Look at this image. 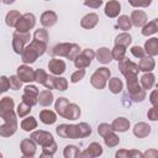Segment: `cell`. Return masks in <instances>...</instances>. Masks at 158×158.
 <instances>
[{
  "label": "cell",
  "mask_w": 158,
  "mask_h": 158,
  "mask_svg": "<svg viewBox=\"0 0 158 158\" xmlns=\"http://www.w3.org/2000/svg\"><path fill=\"white\" fill-rule=\"evenodd\" d=\"M116 26H117L120 30H122V31L126 32V31L131 30L132 23H131V20H130V17H128L127 15H121V16H118V19H117Z\"/></svg>",
  "instance_id": "74e56055"
},
{
  "label": "cell",
  "mask_w": 158,
  "mask_h": 158,
  "mask_svg": "<svg viewBox=\"0 0 158 158\" xmlns=\"http://www.w3.org/2000/svg\"><path fill=\"white\" fill-rule=\"evenodd\" d=\"M143 49L148 56L156 57L158 54V38L157 37H152V38L147 40L146 43H144Z\"/></svg>",
  "instance_id": "83f0119b"
},
{
  "label": "cell",
  "mask_w": 158,
  "mask_h": 158,
  "mask_svg": "<svg viewBox=\"0 0 158 158\" xmlns=\"http://www.w3.org/2000/svg\"><path fill=\"white\" fill-rule=\"evenodd\" d=\"M122 89H123V83L121 79L115 77V78H111L109 80V90L112 94H118L122 91Z\"/></svg>",
  "instance_id": "e575fe53"
},
{
  "label": "cell",
  "mask_w": 158,
  "mask_h": 158,
  "mask_svg": "<svg viewBox=\"0 0 158 158\" xmlns=\"http://www.w3.org/2000/svg\"><path fill=\"white\" fill-rule=\"evenodd\" d=\"M31 35L30 32H19L15 31L12 35V49L16 54H21L23 48L30 43Z\"/></svg>",
  "instance_id": "52a82bcc"
},
{
  "label": "cell",
  "mask_w": 158,
  "mask_h": 158,
  "mask_svg": "<svg viewBox=\"0 0 158 158\" xmlns=\"http://www.w3.org/2000/svg\"><path fill=\"white\" fill-rule=\"evenodd\" d=\"M40 120L44 125H53L57 121V115L52 110H42L40 112Z\"/></svg>",
  "instance_id": "4dcf8cb0"
},
{
  "label": "cell",
  "mask_w": 158,
  "mask_h": 158,
  "mask_svg": "<svg viewBox=\"0 0 158 158\" xmlns=\"http://www.w3.org/2000/svg\"><path fill=\"white\" fill-rule=\"evenodd\" d=\"M101 154H102V147L98 142L90 143L88 146V148H85L83 152H80V157H84V158H95Z\"/></svg>",
  "instance_id": "e0dca14e"
},
{
  "label": "cell",
  "mask_w": 158,
  "mask_h": 158,
  "mask_svg": "<svg viewBox=\"0 0 158 158\" xmlns=\"http://www.w3.org/2000/svg\"><path fill=\"white\" fill-rule=\"evenodd\" d=\"M0 117L4 121L17 117L15 112V101L11 96H4L0 100Z\"/></svg>",
  "instance_id": "8992f818"
},
{
  "label": "cell",
  "mask_w": 158,
  "mask_h": 158,
  "mask_svg": "<svg viewBox=\"0 0 158 158\" xmlns=\"http://www.w3.org/2000/svg\"><path fill=\"white\" fill-rule=\"evenodd\" d=\"M38 89L36 85H26L23 89V95H22V101H25L26 104L35 106L37 104V96H38Z\"/></svg>",
  "instance_id": "8fae6325"
},
{
  "label": "cell",
  "mask_w": 158,
  "mask_h": 158,
  "mask_svg": "<svg viewBox=\"0 0 158 158\" xmlns=\"http://www.w3.org/2000/svg\"><path fill=\"white\" fill-rule=\"evenodd\" d=\"M98 23H99V15L95 14V12L86 14V15L80 20V26H81L83 28H86V30L94 28Z\"/></svg>",
  "instance_id": "44dd1931"
},
{
  "label": "cell",
  "mask_w": 158,
  "mask_h": 158,
  "mask_svg": "<svg viewBox=\"0 0 158 158\" xmlns=\"http://www.w3.org/2000/svg\"><path fill=\"white\" fill-rule=\"evenodd\" d=\"M48 69L49 72L53 74V75H62L65 69H67V65H65V62L63 59H59V58H52L49 59L48 62Z\"/></svg>",
  "instance_id": "9a60e30c"
},
{
  "label": "cell",
  "mask_w": 158,
  "mask_h": 158,
  "mask_svg": "<svg viewBox=\"0 0 158 158\" xmlns=\"http://www.w3.org/2000/svg\"><path fill=\"white\" fill-rule=\"evenodd\" d=\"M85 77V69H78L70 75V81L72 83H78Z\"/></svg>",
  "instance_id": "816d5d0a"
},
{
  "label": "cell",
  "mask_w": 158,
  "mask_h": 158,
  "mask_svg": "<svg viewBox=\"0 0 158 158\" xmlns=\"http://www.w3.org/2000/svg\"><path fill=\"white\" fill-rule=\"evenodd\" d=\"M48 38H49V36H48V32H47L46 28H38L33 33V40H37V41L48 43Z\"/></svg>",
  "instance_id": "f6af8a7d"
},
{
  "label": "cell",
  "mask_w": 158,
  "mask_h": 158,
  "mask_svg": "<svg viewBox=\"0 0 158 158\" xmlns=\"http://www.w3.org/2000/svg\"><path fill=\"white\" fill-rule=\"evenodd\" d=\"M158 32V20L157 19H154V20H152V21H147L143 26H142V30H141V33L143 35V36H146V37H148V36H152V35H154V33H157Z\"/></svg>",
  "instance_id": "f546056e"
},
{
  "label": "cell",
  "mask_w": 158,
  "mask_h": 158,
  "mask_svg": "<svg viewBox=\"0 0 158 158\" xmlns=\"http://www.w3.org/2000/svg\"><path fill=\"white\" fill-rule=\"evenodd\" d=\"M127 84V91L133 102H142L146 99V90L141 86L137 74H128L125 77Z\"/></svg>",
  "instance_id": "7a4b0ae2"
},
{
  "label": "cell",
  "mask_w": 158,
  "mask_h": 158,
  "mask_svg": "<svg viewBox=\"0 0 158 158\" xmlns=\"http://www.w3.org/2000/svg\"><path fill=\"white\" fill-rule=\"evenodd\" d=\"M0 94H2V89H1V86H0Z\"/></svg>",
  "instance_id": "94428289"
},
{
  "label": "cell",
  "mask_w": 158,
  "mask_h": 158,
  "mask_svg": "<svg viewBox=\"0 0 158 158\" xmlns=\"http://www.w3.org/2000/svg\"><path fill=\"white\" fill-rule=\"evenodd\" d=\"M102 138H104L105 144H106L107 147H110V148L116 147V146H118V143H120V138H118V136L115 133V131L111 132V133H109V135H106V136L102 137Z\"/></svg>",
  "instance_id": "b9f144b4"
},
{
  "label": "cell",
  "mask_w": 158,
  "mask_h": 158,
  "mask_svg": "<svg viewBox=\"0 0 158 158\" xmlns=\"http://www.w3.org/2000/svg\"><path fill=\"white\" fill-rule=\"evenodd\" d=\"M68 104H69V100H68L67 98H58V99L56 100V102H54V109H56V112H57L60 117L64 116V111H65V107H67Z\"/></svg>",
  "instance_id": "8d00e7d4"
},
{
  "label": "cell",
  "mask_w": 158,
  "mask_h": 158,
  "mask_svg": "<svg viewBox=\"0 0 158 158\" xmlns=\"http://www.w3.org/2000/svg\"><path fill=\"white\" fill-rule=\"evenodd\" d=\"M56 132L59 137L62 138H70V139H79L83 138L81 137V132H80V127L79 123L78 125H67V123H62L59 126L56 127Z\"/></svg>",
  "instance_id": "5b68a950"
},
{
  "label": "cell",
  "mask_w": 158,
  "mask_h": 158,
  "mask_svg": "<svg viewBox=\"0 0 158 158\" xmlns=\"http://www.w3.org/2000/svg\"><path fill=\"white\" fill-rule=\"evenodd\" d=\"M95 57L98 59L99 63L101 64H109L112 60V56H111V51L107 47H100L96 52H95Z\"/></svg>",
  "instance_id": "d4e9b609"
},
{
  "label": "cell",
  "mask_w": 158,
  "mask_h": 158,
  "mask_svg": "<svg viewBox=\"0 0 158 158\" xmlns=\"http://www.w3.org/2000/svg\"><path fill=\"white\" fill-rule=\"evenodd\" d=\"M151 131H152V127L147 122H138L133 127V135L137 138H144V137L149 136Z\"/></svg>",
  "instance_id": "cb8c5ba5"
},
{
  "label": "cell",
  "mask_w": 158,
  "mask_h": 158,
  "mask_svg": "<svg viewBox=\"0 0 158 158\" xmlns=\"http://www.w3.org/2000/svg\"><path fill=\"white\" fill-rule=\"evenodd\" d=\"M68 88V80L63 77L59 75H54V89L59 90V91H64Z\"/></svg>",
  "instance_id": "ee69618b"
},
{
  "label": "cell",
  "mask_w": 158,
  "mask_h": 158,
  "mask_svg": "<svg viewBox=\"0 0 158 158\" xmlns=\"http://www.w3.org/2000/svg\"><path fill=\"white\" fill-rule=\"evenodd\" d=\"M132 7H148L152 4V0H127Z\"/></svg>",
  "instance_id": "c3c4849f"
},
{
  "label": "cell",
  "mask_w": 158,
  "mask_h": 158,
  "mask_svg": "<svg viewBox=\"0 0 158 158\" xmlns=\"http://www.w3.org/2000/svg\"><path fill=\"white\" fill-rule=\"evenodd\" d=\"M80 114H81L80 107L74 102H69L67 105V107H65L63 117L67 118V120H78L80 117Z\"/></svg>",
  "instance_id": "603a6c76"
},
{
  "label": "cell",
  "mask_w": 158,
  "mask_h": 158,
  "mask_svg": "<svg viewBox=\"0 0 158 158\" xmlns=\"http://www.w3.org/2000/svg\"><path fill=\"white\" fill-rule=\"evenodd\" d=\"M63 156L64 158H75V157H80V149L74 146V144H68L64 147L63 151Z\"/></svg>",
  "instance_id": "f35d334b"
},
{
  "label": "cell",
  "mask_w": 158,
  "mask_h": 158,
  "mask_svg": "<svg viewBox=\"0 0 158 158\" xmlns=\"http://www.w3.org/2000/svg\"><path fill=\"white\" fill-rule=\"evenodd\" d=\"M43 86L46 89H49V90L54 89V75H48L46 81L43 83Z\"/></svg>",
  "instance_id": "9f6ffc18"
},
{
  "label": "cell",
  "mask_w": 158,
  "mask_h": 158,
  "mask_svg": "<svg viewBox=\"0 0 158 158\" xmlns=\"http://www.w3.org/2000/svg\"><path fill=\"white\" fill-rule=\"evenodd\" d=\"M22 83H32L35 81V70L30 67V64H22L17 67V74H16Z\"/></svg>",
  "instance_id": "4fadbf2b"
},
{
  "label": "cell",
  "mask_w": 158,
  "mask_h": 158,
  "mask_svg": "<svg viewBox=\"0 0 158 158\" xmlns=\"http://www.w3.org/2000/svg\"><path fill=\"white\" fill-rule=\"evenodd\" d=\"M105 15L110 19L117 17L118 14L121 12V4L117 0H110L105 4V10H104Z\"/></svg>",
  "instance_id": "d6986e66"
},
{
  "label": "cell",
  "mask_w": 158,
  "mask_h": 158,
  "mask_svg": "<svg viewBox=\"0 0 158 158\" xmlns=\"http://www.w3.org/2000/svg\"><path fill=\"white\" fill-rule=\"evenodd\" d=\"M94 58H95V52H94V49H91V48H85V49H83L81 52H79V53L75 56V58L73 59V62H74L75 68H78V69H85L86 67L90 65V63H91V60H93Z\"/></svg>",
  "instance_id": "ba28073f"
},
{
  "label": "cell",
  "mask_w": 158,
  "mask_h": 158,
  "mask_svg": "<svg viewBox=\"0 0 158 158\" xmlns=\"http://www.w3.org/2000/svg\"><path fill=\"white\" fill-rule=\"evenodd\" d=\"M149 101H151L152 106H157V90H156V89L151 93V95H149Z\"/></svg>",
  "instance_id": "6f0895ef"
},
{
  "label": "cell",
  "mask_w": 158,
  "mask_h": 158,
  "mask_svg": "<svg viewBox=\"0 0 158 158\" xmlns=\"http://www.w3.org/2000/svg\"><path fill=\"white\" fill-rule=\"evenodd\" d=\"M139 84H141V86L144 90H151L154 86V84H156V77H154V74L152 72L144 73L141 77V79H139Z\"/></svg>",
  "instance_id": "f1b7e54d"
},
{
  "label": "cell",
  "mask_w": 158,
  "mask_h": 158,
  "mask_svg": "<svg viewBox=\"0 0 158 158\" xmlns=\"http://www.w3.org/2000/svg\"><path fill=\"white\" fill-rule=\"evenodd\" d=\"M17 130V117L5 120L4 123L0 126V136L2 137H11Z\"/></svg>",
  "instance_id": "5bb4252c"
},
{
  "label": "cell",
  "mask_w": 158,
  "mask_h": 158,
  "mask_svg": "<svg viewBox=\"0 0 158 158\" xmlns=\"http://www.w3.org/2000/svg\"><path fill=\"white\" fill-rule=\"evenodd\" d=\"M130 20H131L132 26L142 27V26L148 21V16H147V14H146L143 10H133V11L131 12Z\"/></svg>",
  "instance_id": "ac0fdd59"
},
{
  "label": "cell",
  "mask_w": 158,
  "mask_h": 158,
  "mask_svg": "<svg viewBox=\"0 0 158 158\" xmlns=\"http://www.w3.org/2000/svg\"><path fill=\"white\" fill-rule=\"evenodd\" d=\"M111 56H112V59H116L117 62L123 59L126 57V47L115 44L114 48L111 49Z\"/></svg>",
  "instance_id": "ab89813d"
},
{
  "label": "cell",
  "mask_w": 158,
  "mask_h": 158,
  "mask_svg": "<svg viewBox=\"0 0 158 158\" xmlns=\"http://www.w3.org/2000/svg\"><path fill=\"white\" fill-rule=\"evenodd\" d=\"M110 75H111V72L109 68L106 67H100L98 68L93 75L90 77V84L98 89V90H102L105 86H106V83L107 80L110 79Z\"/></svg>",
  "instance_id": "277c9868"
},
{
  "label": "cell",
  "mask_w": 158,
  "mask_h": 158,
  "mask_svg": "<svg viewBox=\"0 0 158 158\" xmlns=\"http://www.w3.org/2000/svg\"><path fill=\"white\" fill-rule=\"evenodd\" d=\"M147 117H148V120H151V121H157V120H158L157 106H152V107L148 110V112H147Z\"/></svg>",
  "instance_id": "db71d44e"
},
{
  "label": "cell",
  "mask_w": 158,
  "mask_h": 158,
  "mask_svg": "<svg viewBox=\"0 0 158 158\" xmlns=\"http://www.w3.org/2000/svg\"><path fill=\"white\" fill-rule=\"evenodd\" d=\"M138 65V69L139 72H143V73H147V72H152L156 67V62L153 59V57L151 56H144L143 58H141L139 63L137 64Z\"/></svg>",
  "instance_id": "484cf974"
},
{
  "label": "cell",
  "mask_w": 158,
  "mask_h": 158,
  "mask_svg": "<svg viewBox=\"0 0 158 158\" xmlns=\"http://www.w3.org/2000/svg\"><path fill=\"white\" fill-rule=\"evenodd\" d=\"M1 157H2V154H1V153H0V158H1Z\"/></svg>",
  "instance_id": "6125c7cd"
},
{
  "label": "cell",
  "mask_w": 158,
  "mask_h": 158,
  "mask_svg": "<svg viewBox=\"0 0 158 158\" xmlns=\"http://www.w3.org/2000/svg\"><path fill=\"white\" fill-rule=\"evenodd\" d=\"M118 69H120V72L122 73L123 77H126L128 74H138V72H139L138 65L135 62L126 58V57L123 59L118 60Z\"/></svg>",
  "instance_id": "7c38bea8"
},
{
  "label": "cell",
  "mask_w": 158,
  "mask_h": 158,
  "mask_svg": "<svg viewBox=\"0 0 158 158\" xmlns=\"http://www.w3.org/2000/svg\"><path fill=\"white\" fill-rule=\"evenodd\" d=\"M130 52H131V54H132L133 57H136V58H138V59H141V58H143V57L146 56L144 49H143L142 47H139V46H132L131 49H130Z\"/></svg>",
  "instance_id": "f907efd6"
},
{
  "label": "cell",
  "mask_w": 158,
  "mask_h": 158,
  "mask_svg": "<svg viewBox=\"0 0 158 158\" xmlns=\"http://www.w3.org/2000/svg\"><path fill=\"white\" fill-rule=\"evenodd\" d=\"M35 25H36V16L32 12H26L21 15L15 28L19 32H30V30H32Z\"/></svg>",
  "instance_id": "9c48e42d"
},
{
  "label": "cell",
  "mask_w": 158,
  "mask_h": 158,
  "mask_svg": "<svg viewBox=\"0 0 158 158\" xmlns=\"http://www.w3.org/2000/svg\"><path fill=\"white\" fill-rule=\"evenodd\" d=\"M149 156H157V151H151V152L143 153V157H149Z\"/></svg>",
  "instance_id": "680465c9"
},
{
  "label": "cell",
  "mask_w": 158,
  "mask_h": 158,
  "mask_svg": "<svg viewBox=\"0 0 158 158\" xmlns=\"http://www.w3.org/2000/svg\"><path fill=\"white\" fill-rule=\"evenodd\" d=\"M31 110H32V106H31V105H28V104H26L25 101H22V100H21V102L17 105L16 115H17L20 118H22V117H26L27 115H30Z\"/></svg>",
  "instance_id": "60d3db41"
},
{
  "label": "cell",
  "mask_w": 158,
  "mask_h": 158,
  "mask_svg": "<svg viewBox=\"0 0 158 158\" xmlns=\"http://www.w3.org/2000/svg\"><path fill=\"white\" fill-rule=\"evenodd\" d=\"M44 1H49V0H44Z\"/></svg>",
  "instance_id": "be15d7a7"
},
{
  "label": "cell",
  "mask_w": 158,
  "mask_h": 158,
  "mask_svg": "<svg viewBox=\"0 0 158 158\" xmlns=\"http://www.w3.org/2000/svg\"><path fill=\"white\" fill-rule=\"evenodd\" d=\"M84 5L90 9H99L102 5V0H84Z\"/></svg>",
  "instance_id": "f5cc1de1"
},
{
  "label": "cell",
  "mask_w": 158,
  "mask_h": 158,
  "mask_svg": "<svg viewBox=\"0 0 158 158\" xmlns=\"http://www.w3.org/2000/svg\"><path fill=\"white\" fill-rule=\"evenodd\" d=\"M116 158H143V153L137 149H120L115 154Z\"/></svg>",
  "instance_id": "1f68e13d"
},
{
  "label": "cell",
  "mask_w": 158,
  "mask_h": 158,
  "mask_svg": "<svg viewBox=\"0 0 158 158\" xmlns=\"http://www.w3.org/2000/svg\"><path fill=\"white\" fill-rule=\"evenodd\" d=\"M9 81H10V88L12 90H19L22 86V81L20 80V78L17 75H11L9 78Z\"/></svg>",
  "instance_id": "681fc988"
},
{
  "label": "cell",
  "mask_w": 158,
  "mask_h": 158,
  "mask_svg": "<svg viewBox=\"0 0 158 158\" xmlns=\"http://www.w3.org/2000/svg\"><path fill=\"white\" fill-rule=\"evenodd\" d=\"M40 21H41V23H42L43 27H52V26H54V25L57 23L58 16H57V14H56L54 11L48 10V11H44V12L41 15Z\"/></svg>",
  "instance_id": "ffe728a7"
},
{
  "label": "cell",
  "mask_w": 158,
  "mask_h": 158,
  "mask_svg": "<svg viewBox=\"0 0 158 158\" xmlns=\"http://www.w3.org/2000/svg\"><path fill=\"white\" fill-rule=\"evenodd\" d=\"M1 1H2L5 5H10V4H14L16 0H1Z\"/></svg>",
  "instance_id": "91938a15"
},
{
  "label": "cell",
  "mask_w": 158,
  "mask_h": 158,
  "mask_svg": "<svg viewBox=\"0 0 158 158\" xmlns=\"http://www.w3.org/2000/svg\"><path fill=\"white\" fill-rule=\"evenodd\" d=\"M79 52H80L79 44L64 42V43H57V44L52 48L51 54L54 56V57H65L67 59L73 60V59L75 58V56H77Z\"/></svg>",
  "instance_id": "3957f363"
},
{
  "label": "cell",
  "mask_w": 158,
  "mask_h": 158,
  "mask_svg": "<svg viewBox=\"0 0 158 158\" xmlns=\"http://www.w3.org/2000/svg\"><path fill=\"white\" fill-rule=\"evenodd\" d=\"M46 51H47V43L37 40H32L23 48L21 53V60L23 62V64H32L37 60L38 57L44 54Z\"/></svg>",
  "instance_id": "6da1fadb"
},
{
  "label": "cell",
  "mask_w": 158,
  "mask_h": 158,
  "mask_svg": "<svg viewBox=\"0 0 158 158\" xmlns=\"http://www.w3.org/2000/svg\"><path fill=\"white\" fill-rule=\"evenodd\" d=\"M20 149L23 157H33L37 151V144L31 138H25L20 143Z\"/></svg>",
  "instance_id": "2e32d148"
},
{
  "label": "cell",
  "mask_w": 158,
  "mask_h": 158,
  "mask_svg": "<svg viewBox=\"0 0 158 158\" xmlns=\"http://www.w3.org/2000/svg\"><path fill=\"white\" fill-rule=\"evenodd\" d=\"M111 127L115 132H126L130 128V121L126 117H117L111 122Z\"/></svg>",
  "instance_id": "4316f807"
},
{
  "label": "cell",
  "mask_w": 158,
  "mask_h": 158,
  "mask_svg": "<svg viewBox=\"0 0 158 158\" xmlns=\"http://www.w3.org/2000/svg\"><path fill=\"white\" fill-rule=\"evenodd\" d=\"M131 42H132V37H131V35L127 33V32H122V33L117 35L116 38H115V44L123 46V47H126V48L131 44Z\"/></svg>",
  "instance_id": "d590c367"
},
{
  "label": "cell",
  "mask_w": 158,
  "mask_h": 158,
  "mask_svg": "<svg viewBox=\"0 0 158 158\" xmlns=\"http://www.w3.org/2000/svg\"><path fill=\"white\" fill-rule=\"evenodd\" d=\"M56 152H57V143H56V141H53L52 143L42 147L41 157H53Z\"/></svg>",
  "instance_id": "7bdbcfd3"
},
{
  "label": "cell",
  "mask_w": 158,
  "mask_h": 158,
  "mask_svg": "<svg viewBox=\"0 0 158 158\" xmlns=\"http://www.w3.org/2000/svg\"><path fill=\"white\" fill-rule=\"evenodd\" d=\"M30 138H31L32 141H35L36 144H40L41 147H44V146H47V144H49V143H52V142L54 141L53 136H52L49 132L43 131V130L33 131V132L31 133Z\"/></svg>",
  "instance_id": "30bf717a"
},
{
  "label": "cell",
  "mask_w": 158,
  "mask_h": 158,
  "mask_svg": "<svg viewBox=\"0 0 158 158\" xmlns=\"http://www.w3.org/2000/svg\"><path fill=\"white\" fill-rule=\"evenodd\" d=\"M111 132H114V130H112V127H111V125H109V123H100L99 126H98V133L101 136V137H105L106 135H109V133H111Z\"/></svg>",
  "instance_id": "7dc6e473"
},
{
  "label": "cell",
  "mask_w": 158,
  "mask_h": 158,
  "mask_svg": "<svg viewBox=\"0 0 158 158\" xmlns=\"http://www.w3.org/2000/svg\"><path fill=\"white\" fill-rule=\"evenodd\" d=\"M0 86L2 89V93L7 91L10 89V81H9V78L7 77H5V75L0 77Z\"/></svg>",
  "instance_id": "11a10c76"
},
{
  "label": "cell",
  "mask_w": 158,
  "mask_h": 158,
  "mask_svg": "<svg viewBox=\"0 0 158 158\" xmlns=\"http://www.w3.org/2000/svg\"><path fill=\"white\" fill-rule=\"evenodd\" d=\"M37 127V120L33 116H26L22 121H21V128L25 132H31Z\"/></svg>",
  "instance_id": "d6a6232c"
},
{
  "label": "cell",
  "mask_w": 158,
  "mask_h": 158,
  "mask_svg": "<svg viewBox=\"0 0 158 158\" xmlns=\"http://www.w3.org/2000/svg\"><path fill=\"white\" fill-rule=\"evenodd\" d=\"M47 77H48V74H47V72H46L44 69L38 68V69H36V70H35V81H36V83L42 84V85H43V83L46 81Z\"/></svg>",
  "instance_id": "bcb514c9"
},
{
  "label": "cell",
  "mask_w": 158,
  "mask_h": 158,
  "mask_svg": "<svg viewBox=\"0 0 158 158\" xmlns=\"http://www.w3.org/2000/svg\"><path fill=\"white\" fill-rule=\"evenodd\" d=\"M0 1H1V0H0Z\"/></svg>",
  "instance_id": "e7e4bbea"
},
{
  "label": "cell",
  "mask_w": 158,
  "mask_h": 158,
  "mask_svg": "<svg viewBox=\"0 0 158 158\" xmlns=\"http://www.w3.org/2000/svg\"><path fill=\"white\" fill-rule=\"evenodd\" d=\"M20 17H21L20 11H17V10H10L6 14V16H5V23L9 27H15Z\"/></svg>",
  "instance_id": "836d02e7"
},
{
  "label": "cell",
  "mask_w": 158,
  "mask_h": 158,
  "mask_svg": "<svg viewBox=\"0 0 158 158\" xmlns=\"http://www.w3.org/2000/svg\"><path fill=\"white\" fill-rule=\"evenodd\" d=\"M53 99H54V96H53L52 91H51L49 89H44V90H42V91L38 93L37 104H40V105L43 106V107H48V106H51V104L53 102Z\"/></svg>",
  "instance_id": "7402d4cb"
}]
</instances>
